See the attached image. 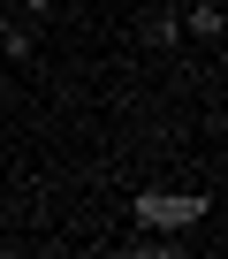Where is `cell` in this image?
I'll use <instances>...</instances> for the list:
<instances>
[{"mask_svg":"<svg viewBox=\"0 0 228 259\" xmlns=\"http://www.w3.org/2000/svg\"><path fill=\"white\" fill-rule=\"evenodd\" d=\"M205 198H137V221L145 229H175V221H198Z\"/></svg>","mask_w":228,"mask_h":259,"instance_id":"obj_1","label":"cell"},{"mask_svg":"<svg viewBox=\"0 0 228 259\" xmlns=\"http://www.w3.org/2000/svg\"><path fill=\"white\" fill-rule=\"evenodd\" d=\"M145 46L175 54V46H183V16H175V8H152V16H145Z\"/></svg>","mask_w":228,"mask_h":259,"instance_id":"obj_3","label":"cell"},{"mask_svg":"<svg viewBox=\"0 0 228 259\" xmlns=\"http://www.w3.org/2000/svg\"><path fill=\"white\" fill-rule=\"evenodd\" d=\"M220 31H228L220 0H190V16H183V38H213V46H220Z\"/></svg>","mask_w":228,"mask_h":259,"instance_id":"obj_2","label":"cell"},{"mask_svg":"<svg viewBox=\"0 0 228 259\" xmlns=\"http://www.w3.org/2000/svg\"><path fill=\"white\" fill-rule=\"evenodd\" d=\"M16 8H23L31 23H46V16H53V0H16Z\"/></svg>","mask_w":228,"mask_h":259,"instance_id":"obj_5","label":"cell"},{"mask_svg":"<svg viewBox=\"0 0 228 259\" xmlns=\"http://www.w3.org/2000/svg\"><path fill=\"white\" fill-rule=\"evenodd\" d=\"M0 54H8V61H31V31H23L8 8H0Z\"/></svg>","mask_w":228,"mask_h":259,"instance_id":"obj_4","label":"cell"}]
</instances>
